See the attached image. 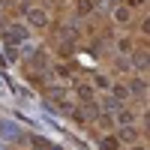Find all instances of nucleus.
<instances>
[{
  "label": "nucleus",
  "instance_id": "15",
  "mask_svg": "<svg viewBox=\"0 0 150 150\" xmlns=\"http://www.w3.org/2000/svg\"><path fill=\"white\" fill-rule=\"evenodd\" d=\"M132 63H135V69H147V54L144 51H135L132 54Z\"/></svg>",
  "mask_w": 150,
  "mask_h": 150
},
{
  "label": "nucleus",
  "instance_id": "3",
  "mask_svg": "<svg viewBox=\"0 0 150 150\" xmlns=\"http://www.w3.org/2000/svg\"><path fill=\"white\" fill-rule=\"evenodd\" d=\"M24 15H27V24H30V27H36V30H45V27H48V15H45L42 9H30V6H27Z\"/></svg>",
  "mask_w": 150,
  "mask_h": 150
},
{
  "label": "nucleus",
  "instance_id": "19",
  "mask_svg": "<svg viewBox=\"0 0 150 150\" xmlns=\"http://www.w3.org/2000/svg\"><path fill=\"white\" fill-rule=\"evenodd\" d=\"M132 150H147V147H144V144H135V147H132Z\"/></svg>",
  "mask_w": 150,
  "mask_h": 150
},
{
  "label": "nucleus",
  "instance_id": "7",
  "mask_svg": "<svg viewBox=\"0 0 150 150\" xmlns=\"http://www.w3.org/2000/svg\"><path fill=\"white\" fill-rule=\"evenodd\" d=\"M126 90H129V96L135 93V96H144V90H147V81L144 78H132L129 84H126Z\"/></svg>",
  "mask_w": 150,
  "mask_h": 150
},
{
  "label": "nucleus",
  "instance_id": "5",
  "mask_svg": "<svg viewBox=\"0 0 150 150\" xmlns=\"http://www.w3.org/2000/svg\"><path fill=\"white\" fill-rule=\"evenodd\" d=\"M114 123H120V126H135V111L132 108H120L117 117H114Z\"/></svg>",
  "mask_w": 150,
  "mask_h": 150
},
{
  "label": "nucleus",
  "instance_id": "8",
  "mask_svg": "<svg viewBox=\"0 0 150 150\" xmlns=\"http://www.w3.org/2000/svg\"><path fill=\"white\" fill-rule=\"evenodd\" d=\"M114 21L117 24H129L132 21V9L129 6H114Z\"/></svg>",
  "mask_w": 150,
  "mask_h": 150
},
{
  "label": "nucleus",
  "instance_id": "14",
  "mask_svg": "<svg viewBox=\"0 0 150 150\" xmlns=\"http://www.w3.org/2000/svg\"><path fill=\"white\" fill-rule=\"evenodd\" d=\"M96 126H99V129H114V117L99 114V117H96Z\"/></svg>",
  "mask_w": 150,
  "mask_h": 150
},
{
  "label": "nucleus",
  "instance_id": "2",
  "mask_svg": "<svg viewBox=\"0 0 150 150\" xmlns=\"http://www.w3.org/2000/svg\"><path fill=\"white\" fill-rule=\"evenodd\" d=\"M27 39V27L24 24H9L6 27V45H21Z\"/></svg>",
  "mask_w": 150,
  "mask_h": 150
},
{
  "label": "nucleus",
  "instance_id": "20",
  "mask_svg": "<svg viewBox=\"0 0 150 150\" xmlns=\"http://www.w3.org/2000/svg\"><path fill=\"white\" fill-rule=\"evenodd\" d=\"M0 3H3V6H9V3H15V0H0Z\"/></svg>",
  "mask_w": 150,
  "mask_h": 150
},
{
  "label": "nucleus",
  "instance_id": "6",
  "mask_svg": "<svg viewBox=\"0 0 150 150\" xmlns=\"http://www.w3.org/2000/svg\"><path fill=\"white\" fill-rule=\"evenodd\" d=\"M75 93H78V99H84V102H93V84L78 81V84H75Z\"/></svg>",
  "mask_w": 150,
  "mask_h": 150
},
{
  "label": "nucleus",
  "instance_id": "11",
  "mask_svg": "<svg viewBox=\"0 0 150 150\" xmlns=\"http://www.w3.org/2000/svg\"><path fill=\"white\" fill-rule=\"evenodd\" d=\"M99 147L102 150H120V141L114 138V135H102V138H99Z\"/></svg>",
  "mask_w": 150,
  "mask_h": 150
},
{
  "label": "nucleus",
  "instance_id": "13",
  "mask_svg": "<svg viewBox=\"0 0 150 150\" xmlns=\"http://www.w3.org/2000/svg\"><path fill=\"white\" fill-rule=\"evenodd\" d=\"M54 75H57V78H63V81H69L72 78V69L66 66V63H54V69H51Z\"/></svg>",
  "mask_w": 150,
  "mask_h": 150
},
{
  "label": "nucleus",
  "instance_id": "12",
  "mask_svg": "<svg viewBox=\"0 0 150 150\" xmlns=\"http://www.w3.org/2000/svg\"><path fill=\"white\" fill-rule=\"evenodd\" d=\"M117 51L120 54H132L135 51V42L129 39V36H123V39H117Z\"/></svg>",
  "mask_w": 150,
  "mask_h": 150
},
{
  "label": "nucleus",
  "instance_id": "1",
  "mask_svg": "<svg viewBox=\"0 0 150 150\" xmlns=\"http://www.w3.org/2000/svg\"><path fill=\"white\" fill-rule=\"evenodd\" d=\"M96 117H99V102H84L81 108L72 111V120L81 123V126H84V123H90V120H96Z\"/></svg>",
  "mask_w": 150,
  "mask_h": 150
},
{
  "label": "nucleus",
  "instance_id": "9",
  "mask_svg": "<svg viewBox=\"0 0 150 150\" xmlns=\"http://www.w3.org/2000/svg\"><path fill=\"white\" fill-rule=\"evenodd\" d=\"M108 90H111V99H114V102H123V99H129V90H126V84H111Z\"/></svg>",
  "mask_w": 150,
  "mask_h": 150
},
{
  "label": "nucleus",
  "instance_id": "10",
  "mask_svg": "<svg viewBox=\"0 0 150 150\" xmlns=\"http://www.w3.org/2000/svg\"><path fill=\"white\" fill-rule=\"evenodd\" d=\"M75 12H78L81 18H87L93 12V0H75Z\"/></svg>",
  "mask_w": 150,
  "mask_h": 150
},
{
  "label": "nucleus",
  "instance_id": "17",
  "mask_svg": "<svg viewBox=\"0 0 150 150\" xmlns=\"http://www.w3.org/2000/svg\"><path fill=\"white\" fill-rule=\"evenodd\" d=\"M102 108H108V111H114V114H117V111H120V102H114V99H105V102H102Z\"/></svg>",
  "mask_w": 150,
  "mask_h": 150
},
{
  "label": "nucleus",
  "instance_id": "4",
  "mask_svg": "<svg viewBox=\"0 0 150 150\" xmlns=\"http://www.w3.org/2000/svg\"><path fill=\"white\" fill-rule=\"evenodd\" d=\"M114 138H117V141H126V144H138V138H141V129H135V126H120Z\"/></svg>",
  "mask_w": 150,
  "mask_h": 150
},
{
  "label": "nucleus",
  "instance_id": "18",
  "mask_svg": "<svg viewBox=\"0 0 150 150\" xmlns=\"http://www.w3.org/2000/svg\"><path fill=\"white\" fill-rule=\"evenodd\" d=\"M144 0H126V6H141Z\"/></svg>",
  "mask_w": 150,
  "mask_h": 150
},
{
  "label": "nucleus",
  "instance_id": "16",
  "mask_svg": "<svg viewBox=\"0 0 150 150\" xmlns=\"http://www.w3.org/2000/svg\"><path fill=\"white\" fill-rule=\"evenodd\" d=\"M93 84L99 87V90H108V87H111V81H108V78H102V75H96V78H93Z\"/></svg>",
  "mask_w": 150,
  "mask_h": 150
}]
</instances>
